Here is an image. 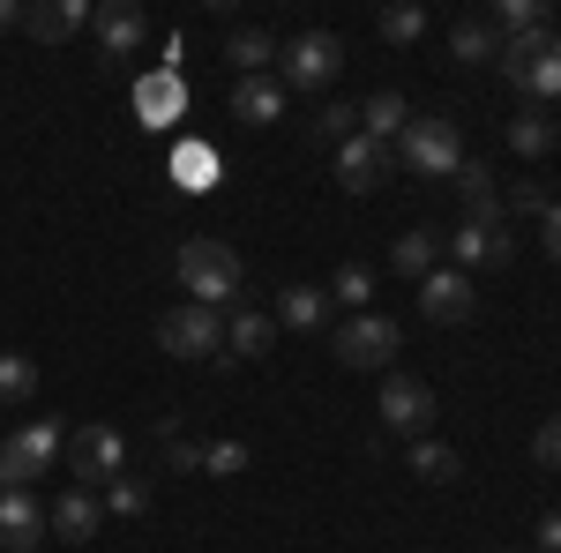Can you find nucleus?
Here are the masks:
<instances>
[{
	"label": "nucleus",
	"instance_id": "9d476101",
	"mask_svg": "<svg viewBox=\"0 0 561 553\" xmlns=\"http://www.w3.org/2000/svg\"><path fill=\"white\" fill-rule=\"evenodd\" d=\"M420 314L442 322V330H449V322H472L479 314V277H465L457 262H449V269H427V277H420Z\"/></svg>",
	"mask_w": 561,
	"mask_h": 553
},
{
	"label": "nucleus",
	"instance_id": "4be33fe9",
	"mask_svg": "<svg viewBox=\"0 0 561 553\" xmlns=\"http://www.w3.org/2000/svg\"><path fill=\"white\" fill-rule=\"evenodd\" d=\"M389 269H397V277H412V285H420L427 269H442V232H434V224H412V232L389 247Z\"/></svg>",
	"mask_w": 561,
	"mask_h": 553
},
{
	"label": "nucleus",
	"instance_id": "37998d69",
	"mask_svg": "<svg viewBox=\"0 0 561 553\" xmlns=\"http://www.w3.org/2000/svg\"><path fill=\"white\" fill-rule=\"evenodd\" d=\"M0 486H8V479H0Z\"/></svg>",
	"mask_w": 561,
	"mask_h": 553
},
{
	"label": "nucleus",
	"instance_id": "2eb2a0df",
	"mask_svg": "<svg viewBox=\"0 0 561 553\" xmlns=\"http://www.w3.org/2000/svg\"><path fill=\"white\" fill-rule=\"evenodd\" d=\"M285 105H293V90L277 83V76H240V83H232V120H248V128L285 120Z\"/></svg>",
	"mask_w": 561,
	"mask_h": 553
},
{
	"label": "nucleus",
	"instance_id": "1a4fd4ad",
	"mask_svg": "<svg viewBox=\"0 0 561 553\" xmlns=\"http://www.w3.org/2000/svg\"><path fill=\"white\" fill-rule=\"evenodd\" d=\"M382 426L389 434H404V441H420V434H434V389L420 382V375H389L382 382Z\"/></svg>",
	"mask_w": 561,
	"mask_h": 553
},
{
	"label": "nucleus",
	"instance_id": "7ed1b4c3",
	"mask_svg": "<svg viewBox=\"0 0 561 553\" xmlns=\"http://www.w3.org/2000/svg\"><path fill=\"white\" fill-rule=\"evenodd\" d=\"M345 68V38L337 31H300L277 45V83L285 90H330Z\"/></svg>",
	"mask_w": 561,
	"mask_h": 553
},
{
	"label": "nucleus",
	"instance_id": "a19ab883",
	"mask_svg": "<svg viewBox=\"0 0 561 553\" xmlns=\"http://www.w3.org/2000/svg\"><path fill=\"white\" fill-rule=\"evenodd\" d=\"M8 23H23V8H15V0H0V31H8Z\"/></svg>",
	"mask_w": 561,
	"mask_h": 553
},
{
	"label": "nucleus",
	"instance_id": "f03ea898",
	"mask_svg": "<svg viewBox=\"0 0 561 553\" xmlns=\"http://www.w3.org/2000/svg\"><path fill=\"white\" fill-rule=\"evenodd\" d=\"M397 165H412L420 180H457V165H465V128L449 113L412 120V128L397 135Z\"/></svg>",
	"mask_w": 561,
	"mask_h": 553
},
{
	"label": "nucleus",
	"instance_id": "ddd939ff",
	"mask_svg": "<svg viewBox=\"0 0 561 553\" xmlns=\"http://www.w3.org/2000/svg\"><path fill=\"white\" fill-rule=\"evenodd\" d=\"M180 113H187V83H180V68H158V76L135 83V120H142V128H173Z\"/></svg>",
	"mask_w": 561,
	"mask_h": 553
},
{
	"label": "nucleus",
	"instance_id": "393cba45",
	"mask_svg": "<svg viewBox=\"0 0 561 553\" xmlns=\"http://www.w3.org/2000/svg\"><path fill=\"white\" fill-rule=\"evenodd\" d=\"M322 314H330V292H314V285L277 292V330H322Z\"/></svg>",
	"mask_w": 561,
	"mask_h": 553
},
{
	"label": "nucleus",
	"instance_id": "f257e3e1",
	"mask_svg": "<svg viewBox=\"0 0 561 553\" xmlns=\"http://www.w3.org/2000/svg\"><path fill=\"white\" fill-rule=\"evenodd\" d=\"M173 277H180V292L195 299V307H232L240 299V285H248V269H240V255L225 247V240H180V255H173Z\"/></svg>",
	"mask_w": 561,
	"mask_h": 553
},
{
	"label": "nucleus",
	"instance_id": "9b49d317",
	"mask_svg": "<svg viewBox=\"0 0 561 553\" xmlns=\"http://www.w3.org/2000/svg\"><path fill=\"white\" fill-rule=\"evenodd\" d=\"M45 531L53 523H45L38 486H0V553H38Z\"/></svg>",
	"mask_w": 561,
	"mask_h": 553
},
{
	"label": "nucleus",
	"instance_id": "423d86ee",
	"mask_svg": "<svg viewBox=\"0 0 561 553\" xmlns=\"http://www.w3.org/2000/svg\"><path fill=\"white\" fill-rule=\"evenodd\" d=\"M53 464H60V426L53 419H31V426H15V434L0 441V479H8V486H38Z\"/></svg>",
	"mask_w": 561,
	"mask_h": 553
},
{
	"label": "nucleus",
	"instance_id": "4c0bfd02",
	"mask_svg": "<svg viewBox=\"0 0 561 553\" xmlns=\"http://www.w3.org/2000/svg\"><path fill=\"white\" fill-rule=\"evenodd\" d=\"M539 247L561 262V203H547V210H539Z\"/></svg>",
	"mask_w": 561,
	"mask_h": 553
},
{
	"label": "nucleus",
	"instance_id": "dca6fc26",
	"mask_svg": "<svg viewBox=\"0 0 561 553\" xmlns=\"http://www.w3.org/2000/svg\"><path fill=\"white\" fill-rule=\"evenodd\" d=\"M45 523H53L68 546H83V539H98V523H105V502H98L90 486H68V494L45 509Z\"/></svg>",
	"mask_w": 561,
	"mask_h": 553
},
{
	"label": "nucleus",
	"instance_id": "c756f323",
	"mask_svg": "<svg viewBox=\"0 0 561 553\" xmlns=\"http://www.w3.org/2000/svg\"><path fill=\"white\" fill-rule=\"evenodd\" d=\"M494 31H502V45L539 38V31H547V0H502V8H494Z\"/></svg>",
	"mask_w": 561,
	"mask_h": 553
},
{
	"label": "nucleus",
	"instance_id": "412c9836",
	"mask_svg": "<svg viewBox=\"0 0 561 553\" xmlns=\"http://www.w3.org/2000/svg\"><path fill=\"white\" fill-rule=\"evenodd\" d=\"M412 128V105H404V90H375L367 105H359V135H375V142H389L397 150V135Z\"/></svg>",
	"mask_w": 561,
	"mask_h": 553
},
{
	"label": "nucleus",
	"instance_id": "f3484780",
	"mask_svg": "<svg viewBox=\"0 0 561 553\" xmlns=\"http://www.w3.org/2000/svg\"><path fill=\"white\" fill-rule=\"evenodd\" d=\"M90 31H98V45H105L113 60H128L135 45L150 38V15H142V8H121V0H113V8H90Z\"/></svg>",
	"mask_w": 561,
	"mask_h": 553
},
{
	"label": "nucleus",
	"instance_id": "5701e85b",
	"mask_svg": "<svg viewBox=\"0 0 561 553\" xmlns=\"http://www.w3.org/2000/svg\"><path fill=\"white\" fill-rule=\"evenodd\" d=\"M449 53L457 60H494L502 68V31H494V15H457V31H449Z\"/></svg>",
	"mask_w": 561,
	"mask_h": 553
},
{
	"label": "nucleus",
	"instance_id": "e433bc0d",
	"mask_svg": "<svg viewBox=\"0 0 561 553\" xmlns=\"http://www.w3.org/2000/svg\"><path fill=\"white\" fill-rule=\"evenodd\" d=\"M531 457H539V471H561V412L531 434Z\"/></svg>",
	"mask_w": 561,
	"mask_h": 553
},
{
	"label": "nucleus",
	"instance_id": "4468645a",
	"mask_svg": "<svg viewBox=\"0 0 561 553\" xmlns=\"http://www.w3.org/2000/svg\"><path fill=\"white\" fill-rule=\"evenodd\" d=\"M449 255H457L465 277H479V269H502V262L517 255V240H510V224H465V232L449 240Z\"/></svg>",
	"mask_w": 561,
	"mask_h": 553
},
{
	"label": "nucleus",
	"instance_id": "f8f14e48",
	"mask_svg": "<svg viewBox=\"0 0 561 553\" xmlns=\"http://www.w3.org/2000/svg\"><path fill=\"white\" fill-rule=\"evenodd\" d=\"M389 172H397V150H389V142H375V135L337 142V187H345V195H375Z\"/></svg>",
	"mask_w": 561,
	"mask_h": 553
},
{
	"label": "nucleus",
	"instance_id": "ea45409f",
	"mask_svg": "<svg viewBox=\"0 0 561 553\" xmlns=\"http://www.w3.org/2000/svg\"><path fill=\"white\" fill-rule=\"evenodd\" d=\"M539 553H561V516H539Z\"/></svg>",
	"mask_w": 561,
	"mask_h": 553
},
{
	"label": "nucleus",
	"instance_id": "cd10ccee",
	"mask_svg": "<svg viewBox=\"0 0 561 553\" xmlns=\"http://www.w3.org/2000/svg\"><path fill=\"white\" fill-rule=\"evenodd\" d=\"M173 180L187 187V195L217 187V150H210V142H180V150H173Z\"/></svg>",
	"mask_w": 561,
	"mask_h": 553
},
{
	"label": "nucleus",
	"instance_id": "7c9ffc66",
	"mask_svg": "<svg viewBox=\"0 0 561 553\" xmlns=\"http://www.w3.org/2000/svg\"><path fill=\"white\" fill-rule=\"evenodd\" d=\"M31 396H38V359L0 352V404H31Z\"/></svg>",
	"mask_w": 561,
	"mask_h": 553
},
{
	"label": "nucleus",
	"instance_id": "c9c22d12",
	"mask_svg": "<svg viewBox=\"0 0 561 553\" xmlns=\"http://www.w3.org/2000/svg\"><path fill=\"white\" fill-rule=\"evenodd\" d=\"M203 471H217V479L248 471V441H210V449H203Z\"/></svg>",
	"mask_w": 561,
	"mask_h": 553
},
{
	"label": "nucleus",
	"instance_id": "b1692460",
	"mask_svg": "<svg viewBox=\"0 0 561 553\" xmlns=\"http://www.w3.org/2000/svg\"><path fill=\"white\" fill-rule=\"evenodd\" d=\"M404 457H412V479H427V486H449V479H465V457H457L449 441H434V434H420Z\"/></svg>",
	"mask_w": 561,
	"mask_h": 553
},
{
	"label": "nucleus",
	"instance_id": "6e6552de",
	"mask_svg": "<svg viewBox=\"0 0 561 553\" xmlns=\"http://www.w3.org/2000/svg\"><path fill=\"white\" fill-rule=\"evenodd\" d=\"M158 344H165L173 359H217V352H225V314H217V307H195V299H180L173 314L158 322Z\"/></svg>",
	"mask_w": 561,
	"mask_h": 553
},
{
	"label": "nucleus",
	"instance_id": "bb28decb",
	"mask_svg": "<svg viewBox=\"0 0 561 553\" xmlns=\"http://www.w3.org/2000/svg\"><path fill=\"white\" fill-rule=\"evenodd\" d=\"M510 150H517V158H547V150H554V120H547V105H524L517 120H510Z\"/></svg>",
	"mask_w": 561,
	"mask_h": 553
},
{
	"label": "nucleus",
	"instance_id": "c85d7f7f",
	"mask_svg": "<svg viewBox=\"0 0 561 553\" xmlns=\"http://www.w3.org/2000/svg\"><path fill=\"white\" fill-rule=\"evenodd\" d=\"M98 502H105V516H150V509H158V486H150V479H128V471H121V479H113V486H105Z\"/></svg>",
	"mask_w": 561,
	"mask_h": 553
},
{
	"label": "nucleus",
	"instance_id": "a878e982",
	"mask_svg": "<svg viewBox=\"0 0 561 553\" xmlns=\"http://www.w3.org/2000/svg\"><path fill=\"white\" fill-rule=\"evenodd\" d=\"M225 60H232V83H240V76H262V68L277 60V38H270V31H232V38H225Z\"/></svg>",
	"mask_w": 561,
	"mask_h": 553
},
{
	"label": "nucleus",
	"instance_id": "0eeeda50",
	"mask_svg": "<svg viewBox=\"0 0 561 553\" xmlns=\"http://www.w3.org/2000/svg\"><path fill=\"white\" fill-rule=\"evenodd\" d=\"M68 464H76V486L105 494V486L121 479V464H128L121 426H76V434H68Z\"/></svg>",
	"mask_w": 561,
	"mask_h": 553
},
{
	"label": "nucleus",
	"instance_id": "39448f33",
	"mask_svg": "<svg viewBox=\"0 0 561 553\" xmlns=\"http://www.w3.org/2000/svg\"><path fill=\"white\" fill-rule=\"evenodd\" d=\"M397 344H404V330H397L389 314H375V307H367V314H345V322H337L330 352L345 359L352 375H375V367H389V359H397Z\"/></svg>",
	"mask_w": 561,
	"mask_h": 553
},
{
	"label": "nucleus",
	"instance_id": "a211bd4d",
	"mask_svg": "<svg viewBox=\"0 0 561 553\" xmlns=\"http://www.w3.org/2000/svg\"><path fill=\"white\" fill-rule=\"evenodd\" d=\"M457 195H465V224H510V217H502V187H494V172L479 165V158H465V165H457Z\"/></svg>",
	"mask_w": 561,
	"mask_h": 553
},
{
	"label": "nucleus",
	"instance_id": "aec40b11",
	"mask_svg": "<svg viewBox=\"0 0 561 553\" xmlns=\"http://www.w3.org/2000/svg\"><path fill=\"white\" fill-rule=\"evenodd\" d=\"M83 23H90V8H83V0H38V8H23V31H31V38H45V45L76 38Z\"/></svg>",
	"mask_w": 561,
	"mask_h": 553
},
{
	"label": "nucleus",
	"instance_id": "6ab92c4d",
	"mask_svg": "<svg viewBox=\"0 0 561 553\" xmlns=\"http://www.w3.org/2000/svg\"><path fill=\"white\" fill-rule=\"evenodd\" d=\"M270 344H277V314H262V307H232V314H225V352L262 359Z\"/></svg>",
	"mask_w": 561,
	"mask_h": 553
},
{
	"label": "nucleus",
	"instance_id": "79ce46f5",
	"mask_svg": "<svg viewBox=\"0 0 561 553\" xmlns=\"http://www.w3.org/2000/svg\"><path fill=\"white\" fill-rule=\"evenodd\" d=\"M554 142H561V120H554Z\"/></svg>",
	"mask_w": 561,
	"mask_h": 553
},
{
	"label": "nucleus",
	"instance_id": "f704fd0d",
	"mask_svg": "<svg viewBox=\"0 0 561 553\" xmlns=\"http://www.w3.org/2000/svg\"><path fill=\"white\" fill-rule=\"evenodd\" d=\"M158 449H165V464H173V471H203V441H187L180 426H165V434H158Z\"/></svg>",
	"mask_w": 561,
	"mask_h": 553
},
{
	"label": "nucleus",
	"instance_id": "58836bf2",
	"mask_svg": "<svg viewBox=\"0 0 561 553\" xmlns=\"http://www.w3.org/2000/svg\"><path fill=\"white\" fill-rule=\"evenodd\" d=\"M510 210H547V195H539V187L524 180V187H510Z\"/></svg>",
	"mask_w": 561,
	"mask_h": 553
},
{
	"label": "nucleus",
	"instance_id": "473e14b6",
	"mask_svg": "<svg viewBox=\"0 0 561 553\" xmlns=\"http://www.w3.org/2000/svg\"><path fill=\"white\" fill-rule=\"evenodd\" d=\"M382 38H389V45H420V38H427V8H420V0H397V8H382Z\"/></svg>",
	"mask_w": 561,
	"mask_h": 553
},
{
	"label": "nucleus",
	"instance_id": "2f4dec72",
	"mask_svg": "<svg viewBox=\"0 0 561 553\" xmlns=\"http://www.w3.org/2000/svg\"><path fill=\"white\" fill-rule=\"evenodd\" d=\"M330 299L352 307V314H367V299H375V269H359V262H337V277H330Z\"/></svg>",
	"mask_w": 561,
	"mask_h": 553
},
{
	"label": "nucleus",
	"instance_id": "72a5a7b5",
	"mask_svg": "<svg viewBox=\"0 0 561 553\" xmlns=\"http://www.w3.org/2000/svg\"><path fill=\"white\" fill-rule=\"evenodd\" d=\"M359 135V105H322L314 113V142H352Z\"/></svg>",
	"mask_w": 561,
	"mask_h": 553
},
{
	"label": "nucleus",
	"instance_id": "20e7f679",
	"mask_svg": "<svg viewBox=\"0 0 561 553\" xmlns=\"http://www.w3.org/2000/svg\"><path fill=\"white\" fill-rule=\"evenodd\" d=\"M502 76H510L531 105L561 97V38H554V31H539V38H510V45H502Z\"/></svg>",
	"mask_w": 561,
	"mask_h": 553
}]
</instances>
